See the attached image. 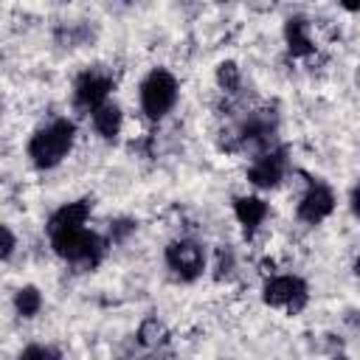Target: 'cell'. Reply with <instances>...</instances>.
Instances as JSON below:
<instances>
[{"mask_svg": "<svg viewBox=\"0 0 360 360\" xmlns=\"http://www.w3.org/2000/svg\"><path fill=\"white\" fill-rule=\"evenodd\" d=\"M335 211V191L323 183V180H309L307 191L301 194L298 200V208H295V217L307 225H318L323 222L329 214Z\"/></svg>", "mask_w": 360, "mask_h": 360, "instance_id": "cell-7", "label": "cell"}, {"mask_svg": "<svg viewBox=\"0 0 360 360\" xmlns=\"http://www.w3.org/2000/svg\"><path fill=\"white\" fill-rule=\"evenodd\" d=\"M239 82H242V76H239L236 62H219V68H217V84H219V90L236 93L239 90Z\"/></svg>", "mask_w": 360, "mask_h": 360, "instance_id": "cell-15", "label": "cell"}, {"mask_svg": "<svg viewBox=\"0 0 360 360\" xmlns=\"http://www.w3.org/2000/svg\"><path fill=\"white\" fill-rule=\"evenodd\" d=\"M352 270H354V276H357V278H360V256H357V259H354V264H352Z\"/></svg>", "mask_w": 360, "mask_h": 360, "instance_id": "cell-21", "label": "cell"}, {"mask_svg": "<svg viewBox=\"0 0 360 360\" xmlns=\"http://www.w3.org/2000/svg\"><path fill=\"white\" fill-rule=\"evenodd\" d=\"M135 228H138L135 219H115V222H110V236H107V242H110V245H121V242H127V239L135 233Z\"/></svg>", "mask_w": 360, "mask_h": 360, "instance_id": "cell-17", "label": "cell"}, {"mask_svg": "<svg viewBox=\"0 0 360 360\" xmlns=\"http://www.w3.org/2000/svg\"><path fill=\"white\" fill-rule=\"evenodd\" d=\"M332 360H349V357H346V354H335Z\"/></svg>", "mask_w": 360, "mask_h": 360, "instance_id": "cell-22", "label": "cell"}, {"mask_svg": "<svg viewBox=\"0 0 360 360\" xmlns=\"http://www.w3.org/2000/svg\"><path fill=\"white\" fill-rule=\"evenodd\" d=\"M267 214H270V205H267L262 197H256V194L233 197V217H236V222L242 225L245 236H253V233L264 225Z\"/></svg>", "mask_w": 360, "mask_h": 360, "instance_id": "cell-10", "label": "cell"}, {"mask_svg": "<svg viewBox=\"0 0 360 360\" xmlns=\"http://www.w3.org/2000/svg\"><path fill=\"white\" fill-rule=\"evenodd\" d=\"M166 338H169V329H166L163 321H158L155 315H149V318L141 321V326H138V343H141V346L158 349V346L166 343Z\"/></svg>", "mask_w": 360, "mask_h": 360, "instance_id": "cell-13", "label": "cell"}, {"mask_svg": "<svg viewBox=\"0 0 360 360\" xmlns=\"http://www.w3.org/2000/svg\"><path fill=\"white\" fill-rule=\"evenodd\" d=\"M349 208H352V214L360 219V183L352 188V194H349Z\"/></svg>", "mask_w": 360, "mask_h": 360, "instance_id": "cell-19", "label": "cell"}, {"mask_svg": "<svg viewBox=\"0 0 360 360\" xmlns=\"http://www.w3.org/2000/svg\"><path fill=\"white\" fill-rule=\"evenodd\" d=\"M284 42H287L290 56H309L315 51V42H312L307 17H290L284 22Z\"/></svg>", "mask_w": 360, "mask_h": 360, "instance_id": "cell-12", "label": "cell"}, {"mask_svg": "<svg viewBox=\"0 0 360 360\" xmlns=\"http://www.w3.org/2000/svg\"><path fill=\"white\" fill-rule=\"evenodd\" d=\"M17 360H62V352L53 346H45V343H31L20 352Z\"/></svg>", "mask_w": 360, "mask_h": 360, "instance_id": "cell-16", "label": "cell"}, {"mask_svg": "<svg viewBox=\"0 0 360 360\" xmlns=\"http://www.w3.org/2000/svg\"><path fill=\"white\" fill-rule=\"evenodd\" d=\"M112 76L101 68H90L84 73H79L76 84H73V104L82 112H93L101 104L110 101V90H112Z\"/></svg>", "mask_w": 360, "mask_h": 360, "instance_id": "cell-6", "label": "cell"}, {"mask_svg": "<svg viewBox=\"0 0 360 360\" xmlns=\"http://www.w3.org/2000/svg\"><path fill=\"white\" fill-rule=\"evenodd\" d=\"M340 8H346V11H360V3H340Z\"/></svg>", "mask_w": 360, "mask_h": 360, "instance_id": "cell-20", "label": "cell"}, {"mask_svg": "<svg viewBox=\"0 0 360 360\" xmlns=\"http://www.w3.org/2000/svg\"><path fill=\"white\" fill-rule=\"evenodd\" d=\"M177 96H180V84L177 79L166 70V68H155L146 73V79L141 82V90H138V98H141V110L149 121H160L166 118L174 104H177Z\"/></svg>", "mask_w": 360, "mask_h": 360, "instance_id": "cell-3", "label": "cell"}, {"mask_svg": "<svg viewBox=\"0 0 360 360\" xmlns=\"http://www.w3.org/2000/svg\"><path fill=\"white\" fill-rule=\"evenodd\" d=\"M262 301L287 315H298L309 301V287L301 276H270L262 287Z\"/></svg>", "mask_w": 360, "mask_h": 360, "instance_id": "cell-4", "label": "cell"}, {"mask_svg": "<svg viewBox=\"0 0 360 360\" xmlns=\"http://www.w3.org/2000/svg\"><path fill=\"white\" fill-rule=\"evenodd\" d=\"M14 248H17V239H14L11 228H8V225H3V262H8V259H11Z\"/></svg>", "mask_w": 360, "mask_h": 360, "instance_id": "cell-18", "label": "cell"}, {"mask_svg": "<svg viewBox=\"0 0 360 360\" xmlns=\"http://www.w3.org/2000/svg\"><path fill=\"white\" fill-rule=\"evenodd\" d=\"M287 174V149L273 146L267 152H259L256 160L248 169V180L256 188H276Z\"/></svg>", "mask_w": 360, "mask_h": 360, "instance_id": "cell-8", "label": "cell"}, {"mask_svg": "<svg viewBox=\"0 0 360 360\" xmlns=\"http://www.w3.org/2000/svg\"><path fill=\"white\" fill-rule=\"evenodd\" d=\"M166 267L180 281H197L205 270V248L194 239H174L166 245Z\"/></svg>", "mask_w": 360, "mask_h": 360, "instance_id": "cell-5", "label": "cell"}, {"mask_svg": "<svg viewBox=\"0 0 360 360\" xmlns=\"http://www.w3.org/2000/svg\"><path fill=\"white\" fill-rule=\"evenodd\" d=\"M48 239H51L53 253L59 259H65L68 264H73L76 270H82V273L96 270L101 264V259L107 256V248H110V242L104 236H98L96 231H87V228L53 233Z\"/></svg>", "mask_w": 360, "mask_h": 360, "instance_id": "cell-2", "label": "cell"}, {"mask_svg": "<svg viewBox=\"0 0 360 360\" xmlns=\"http://www.w3.org/2000/svg\"><path fill=\"white\" fill-rule=\"evenodd\" d=\"M14 309H17L20 318H34V315H39V309H42V292H39L34 284L20 287V290L14 292Z\"/></svg>", "mask_w": 360, "mask_h": 360, "instance_id": "cell-14", "label": "cell"}, {"mask_svg": "<svg viewBox=\"0 0 360 360\" xmlns=\"http://www.w3.org/2000/svg\"><path fill=\"white\" fill-rule=\"evenodd\" d=\"M90 118H93V129H96V135H98L101 141H110V143H112V141L121 135L124 112H121V107H118L115 101L101 104L98 110L90 112Z\"/></svg>", "mask_w": 360, "mask_h": 360, "instance_id": "cell-11", "label": "cell"}, {"mask_svg": "<svg viewBox=\"0 0 360 360\" xmlns=\"http://www.w3.org/2000/svg\"><path fill=\"white\" fill-rule=\"evenodd\" d=\"M76 141V124L70 118H53L45 127H39L28 141V158L37 169H56L73 149Z\"/></svg>", "mask_w": 360, "mask_h": 360, "instance_id": "cell-1", "label": "cell"}, {"mask_svg": "<svg viewBox=\"0 0 360 360\" xmlns=\"http://www.w3.org/2000/svg\"><path fill=\"white\" fill-rule=\"evenodd\" d=\"M93 211V202L84 197V200H73V202H65L62 208H56L48 219V236L53 233H65V231H79L84 228L87 217Z\"/></svg>", "mask_w": 360, "mask_h": 360, "instance_id": "cell-9", "label": "cell"}]
</instances>
